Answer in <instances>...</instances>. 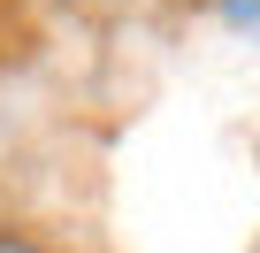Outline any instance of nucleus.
<instances>
[{
	"label": "nucleus",
	"mask_w": 260,
	"mask_h": 253,
	"mask_svg": "<svg viewBox=\"0 0 260 253\" xmlns=\"http://www.w3.org/2000/svg\"><path fill=\"white\" fill-rule=\"evenodd\" d=\"M230 23H252L260 31V0H230Z\"/></svg>",
	"instance_id": "nucleus-1"
},
{
	"label": "nucleus",
	"mask_w": 260,
	"mask_h": 253,
	"mask_svg": "<svg viewBox=\"0 0 260 253\" xmlns=\"http://www.w3.org/2000/svg\"><path fill=\"white\" fill-rule=\"evenodd\" d=\"M0 253H46V245H31L23 230H0Z\"/></svg>",
	"instance_id": "nucleus-2"
}]
</instances>
